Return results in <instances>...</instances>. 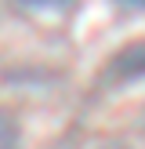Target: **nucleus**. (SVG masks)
Listing matches in <instances>:
<instances>
[{
  "label": "nucleus",
  "mask_w": 145,
  "mask_h": 149,
  "mask_svg": "<svg viewBox=\"0 0 145 149\" xmlns=\"http://www.w3.org/2000/svg\"><path fill=\"white\" fill-rule=\"evenodd\" d=\"M109 77L113 80H142L145 77V40H134L120 47L109 62Z\"/></svg>",
  "instance_id": "obj_1"
},
{
  "label": "nucleus",
  "mask_w": 145,
  "mask_h": 149,
  "mask_svg": "<svg viewBox=\"0 0 145 149\" xmlns=\"http://www.w3.org/2000/svg\"><path fill=\"white\" fill-rule=\"evenodd\" d=\"M18 138H22L18 120L7 109H0V149H18Z\"/></svg>",
  "instance_id": "obj_2"
},
{
  "label": "nucleus",
  "mask_w": 145,
  "mask_h": 149,
  "mask_svg": "<svg viewBox=\"0 0 145 149\" xmlns=\"http://www.w3.org/2000/svg\"><path fill=\"white\" fill-rule=\"evenodd\" d=\"M26 7H36V11H69L76 0H18Z\"/></svg>",
  "instance_id": "obj_3"
},
{
  "label": "nucleus",
  "mask_w": 145,
  "mask_h": 149,
  "mask_svg": "<svg viewBox=\"0 0 145 149\" xmlns=\"http://www.w3.org/2000/svg\"><path fill=\"white\" fill-rule=\"evenodd\" d=\"M116 4H123V7H134V11H145V0H116Z\"/></svg>",
  "instance_id": "obj_4"
},
{
  "label": "nucleus",
  "mask_w": 145,
  "mask_h": 149,
  "mask_svg": "<svg viewBox=\"0 0 145 149\" xmlns=\"http://www.w3.org/2000/svg\"><path fill=\"white\" fill-rule=\"evenodd\" d=\"M102 149H127V146H120V142H109V146H102Z\"/></svg>",
  "instance_id": "obj_5"
}]
</instances>
